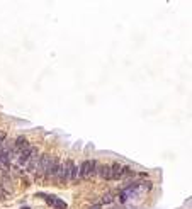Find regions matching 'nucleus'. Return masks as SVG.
<instances>
[{"instance_id":"f257e3e1","label":"nucleus","mask_w":192,"mask_h":209,"mask_svg":"<svg viewBox=\"0 0 192 209\" xmlns=\"http://www.w3.org/2000/svg\"><path fill=\"white\" fill-rule=\"evenodd\" d=\"M95 167H97L95 160H85L78 167V180H89V179L95 177Z\"/></svg>"},{"instance_id":"7ed1b4c3","label":"nucleus","mask_w":192,"mask_h":209,"mask_svg":"<svg viewBox=\"0 0 192 209\" xmlns=\"http://www.w3.org/2000/svg\"><path fill=\"white\" fill-rule=\"evenodd\" d=\"M78 180V165H75V162L72 163V167H70V173H68V182L75 184Z\"/></svg>"},{"instance_id":"39448f33","label":"nucleus","mask_w":192,"mask_h":209,"mask_svg":"<svg viewBox=\"0 0 192 209\" xmlns=\"http://www.w3.org/2000/svg\"><path fill=\"white\" fill-rule=\"evenodd\" d=\"M90 209H101V207H99V206H94V207H90Z\"/></svg>"},{"instance_id":"20e7f679","label":"nucleus","mask_w":192,"mask_h":209,"mask_svg":"<svg viewBox=\"0 0 192 209\" xmlns=\"http://www.w3.org/2000/svg\"><path fill=\"white\" fill-rule=\"evenodd\" d=\"M111 201H112V195H111V194H106V195L102 197V202H111Z\"/></svg>"},{"instance_id":"f03ea898","label":"nucleus","mask_w":192,"mask_h":209,"mask_svg":"<svg viewBox=\"0 0 192 209\" xmlns=\"http://www.w3.org/2000/svg\"><path fill=\"white\" fill-rule=\"evenodd\" d=\"M43 197L46 199V202L49 204V206H53L55 209H66V202L58 197H53V195H43Z\"/></svg>"}]
</instances>
